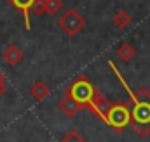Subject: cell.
I'll return each mask as SVG.
<instances>
[{
	"mask_svg": "<svg viewBox=\"0 0 150 142\" xmlns=\"http://www.w3.org/2000/svg\"><path fill=\"white\" fill-rule=\"evenodd\" d=\"M93 90H94V87H93V83L86 76H79L74 83L70 85V88H68V92L72 94V97H74L75 101H79L82 106H87V102H89V99L93 95Z\"/></svg>",
	"mask_w": 150,
	"mask_h": 142,
	"instance_id": "cell-4",
	"label": "cell"
},
{
	"mask_svg": "<svg viewBox=\"0 0 150 142\" xmlns=\"http://www.w3.org/2000/svg\"><path fill=\"white\" fill-rule=\"evenodd\" d=\"M129 121H131V107H129V104H126V102L112 104L105 123L110 125L115 130H122V128H126L129 125Z\"/></svg>",
	"mask_w": 150,
	"mask_h": 142,
	"instance_id": "cell-3",
	"label": "cell"
},
{
	"mask_svg": "<svg viewBox=\"0 0 150 142\" xmlns=\"http://www.w3.org/2000/svg\"><path fill=\"white\" fill-rule=\"evenodd\" d=\"M5 90H7V85H5V80H0V97L5 94Z\"/></svg>",
	"mask_w": 150,
	"mask_h": 142,
	"instance_id": "cell-14",
	"label": "cell"
},
{
	"mask_svg": "<svg viewBox=\"0 0 150 142\" xmlns=\"http://www.w3.org/2000/svg\"><path fill=\"white\" fill-rule=\"evenodd\" d=\"M58 26L68 36H75L86 26V19H84V16H80L77 12V9H68L58 17Z\"/></svg>",
	"mask_w": 150,
	"mask_h": 142,
	"instance_id": "cell-2",
	"label": "cell"
},
{
	"mask_svg": "<svg viewBox=\"0 0 150 142\" xmlns=\"http://www.w3.org/2000/svg\"><path fill=\"white\" fill-rule=\"evenodd\" d=\"M0 80H4V74H2V73H0Z\"/></svg>",
	"mask_w": 150,
	"mask_h": 142,
	"instance_id": "cell-15",
	"label": "cell"
},
{
	"mask_svg": "<svg viewBox=\"0 0 150 142\" xmlns=\"http://www.w3.org/2000/svg\"><path fill=\"white\" fill-rule=\"evenodd\" d=\"M58 107H59V111L65 114V116H68V118H74L75 114L82 109V104L79 102V101H75L74 97H72V94L67 90L65 92V95H63V99L58 102Z\"/></svg>",
	"mask_w": 150,
	"mask_h": 142,
	"instance_id": "cell-6",
	"label": "cell"
},
{
	"mask_svg": "<svg viewBox=\"0 0 150 142\" xmlns=\"http://www.w3.org/2000/svg\"><path fill=\"white\" fill-rule=\"evenodd\" d=\"M2 57H4V61H5L9 66H18V64L23 61L25 52H23V49H21L18 43H9V45L4 49V52H2Z\"/></svg>",
	"mask_w": 150,
	"mask_h": 142,
	"instance_id": "cell-7",
	"label": "cell"
},
{
	"mask_svg": "<svg viewBox=\"0 0 150 142\" xmlns=\"http://www.w3.org/2000/svg\"><path fill=\"white\" fill-rule=\"evenodd\" d=\"M117 56H119V59H120L122 63H131V61L136 57V49H134L131 43L124 42V43L119 45V49H117Z\"/></svg>",
	"mask_w": 150,
	"mask_h": 142,
	"instance_id": "cell-11",
	"label": "cell"
},
{
	"mask_svg": "<svg viewBox=\"0 0 150 142\" xmlns=\"http://www.w3.org/2000/svg\"><path fill=\"white\" fill-rule=\"evenodd\" d=\"M136 95L138 102H133L129 125L140 137H147L150 134V92L143 87L138 90Z\"/></svg>",
	"mask_w": 150,
	"mask_h": 142,
	"instance_id": "cell-1",
	"label": "cell"
},
{
	"mask_svg": "<svg viewBox=\"0 0 150 142\" xmlns=\"http://www.w3.org/2000/svg\"><path fill=\"white\" fill-rule=\"evenodd\" d=\"M112 23L119 28V30H126V28L133 23V17H131V14H129L126 9H119V10L113 14Z\"/></svg>",
	"mask_w": 150,
	"mask_h": 142,
	"instance_id": "cell-10",
	"label": "cell"
},
{
	"mask_svg": "<svg viewBox=\"0 0 150 142\" xmlns=\"http://www.w3.org/2000/svg\"><path fill=\"white\" fill-rule=\"evenodd\" d=\"M30 94H32V97L35 99V101H44V99H47L49 97V94H51V87L42 80V78H38L33 81V85L30 87Z\"/></svg>",
	"mask_w": 150,
	"mask_h": 142,
	"instance_id": "cell-9",
	"label": "cell"
},
{
	"mask_svg": "<svg viewBox=\"0 0 150 142\" xmlns=\"http://www.w3.org/2000/svg\"><path fill=\"white\" fill-rule=\"evenodd\" d=\"M44 7H45V14L54 16L63 9V0H44Z\"/></svg>",
	"mask_w": 150,
	"mask_h": 142,
	"instance_id": "cell-12",
	"label": "cell"
},
{
	"mask_svg": "<svg viewBox=\"0 0 150 142\" xmlns=\"http://www.w3.org/2000/svg\"><path fill=\"white\" fill-rule=\"evenodd\" d=\"M59 142H87V141H86V137H82V134H79L77 130H72V132H68Z\"/></svg>",
	"mask_w": 150,
	"mask_h": 142,
	"instance_id": "cell-13",
	"label": "cell"
},
{
	"mask_svg": "<svg viewBox=\"0 0 150 142\" xmlns=\"http://www.w3.org/2000/svg\"><path fill=\"white\" fill-rule=\"evenodd\" d=\"M87 107H89L96 116H100V118L105 121L107 116H108V111H110L112 104L107 101V97H105L98 88H94V90H93V95H91V99H89V102H87Z\"/></svg>",
	"mask_w": 150,
	"mask_h": 142,
	"instance_id": "cell-5",
	"label": "cell"
},
{
	"mask_svg": "<svg viewBox=\"0 0 150 142\" xmlns=\"http://www.w3.org/2000/svg\"><path fill=\"white\" fill-rule=\"evenodd\" d=\"M16 10H19L21 14H23V19H25V28L26 30H30L32 26H30V12H32V9H33V5H35V2L37 0H7Z\"/></svg>",
	"mask_w": 150,
	"mask_h": 142,
	"instance_id": "cell-8",
	"label": "cell"
}]
</instances>
